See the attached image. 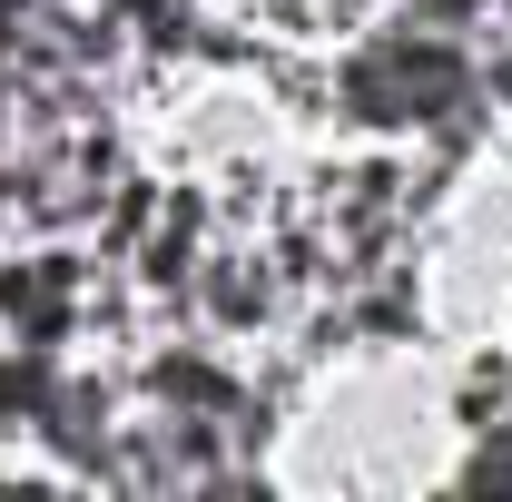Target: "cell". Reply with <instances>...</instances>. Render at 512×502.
I'll use <instances>...</instances> for the list:
<instances>
[{"instance_id":"cell-1","label":"cell","mask_w":512,"mask_h":502,"mask_svg":"<svg viewBox=\"0 0 512 502\" xmlns=\"http://www.w3.org/2000/svg\"><path fill=\"white\" fill-rule=\"evenodd\" d=\"M345 99H355V119H453V109H473V69L444 40H375L345 69Z\"/></svg>"}]
</instances>
